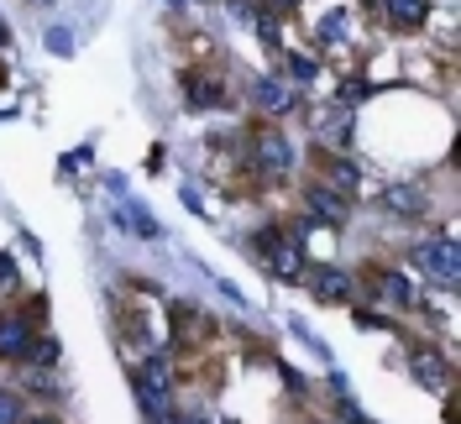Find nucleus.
<instances>
[{"mask_svg": "<svg viewBox=\"0 0 461 424\" xmlns=\"http://www.w3.org/2000/svg\"><path fill=\"white\" fill-rule=\"evenodd\" d=\"M346 137H351V115H346V111L320 115V141H325V147H341Z\"/></svg>", "mask_w": 461, "mask_h": 424, "instance_id": "nucleus-13", "label": "nucleus"}, {"mask_svg": "<svg viewBox=\"0 0 461 424\" xmlns=\"http://www.w3.org/2000/svg\"><path fill=\"white\" fill-rule=\"evenodd\" d=\"M267 267H273L278 278H299V273H304V257H299V247H288V241H273V247H267Z\"/></svg>", "mask_w": 461, "mask_h": 424, "instance_id": "nucleus-9", "label": "nucleus"}, {"mask_svg": "<svg viewBox=\"0 0 461 424\" xmlns=\"http://www.w3.org/2000/svg\"><path fill=\"white\" fill-rule=\"evenodd\" d=\"M425 16H430V0H388L393 27H425Z\"/></svg>", "mask_w": 461, "mask_h": 424, "instance_id": "nucleus-11", "label": "nucleus"}, {"mask_svg": "<svg viewBox=\"0 0 461 424\" xmlns=\"http://www.w3.org/2000/svg\"><path fill=\"white\" fill-rule=\"evenodd\" d=\"M252 100H258V111H267V115H288L294 105H299V95H294L284 79H258Z\"/></svg>", "mask_w": 461, "mask_h": 424, "instance_id": "nucleus-3", "label": "nucleus"}, {"mask_svg": "<svg viewBox=\"0 0 461 424\" xmlns=\"http://www.w3.org/2000/svg\"><path fill=\"white\" fill-rule=\"evenodd\" d=\"M414 267L435 283H456V247L451 241H430V247L414 252Z\"/></svg>", "mask_w": 461, "mask_h": 424, "instance_id": "nucleus-1", "label": "nucleus"}, {"mask_svg": "<svg viewBox=\"0 0 461 424\" xmlns=\"http://www.w3.org/2000/svg\"><path fill=\"white\" fill-rule=\"evenodd\" d=\"M310 288H315L320 304H341L346 293H351V283H346L341 267H315V273H310Z\"/></svg>", "mask_w": 461, "mask_h": 424, "instance_id": "nucleus-5", "label": "nucleus"}, {"mask_svg": "<svg viewBox=\"0 0 461 424\" xmlns=\"http://www.w3.org/2000/svg\"><path fill=\"white\" fill-rule=\"evenodd\" d=\"M27 356H32V362H53V356H58V340L53 336H37V346H27Z\"/></svg>", "mask_w": 461, "mask_h": 424, "instance_id": "nucleus-15", "label": "nucleus"}, {"mask_svg": "<svg viewBox=\"0 0 461 424\" xmlns=\"http://www.w3.org/2000/svg\"><path fill=\"white\" fill-rule=\"evenodd\" d=\"M320 37H325V42H336V37H346V16H341V11L320 22Z\"/></svg>", "mask_w": 461, "mask_h": 424, "instance_id": "nucleus-18", "label": "nucleus"}, {"mask_svg": "<svg viewBox=\"0 0 461 424\" xmlns=\"http://www.w3.org/2000/svg\"><path fill=\"white\" fill-rule=\"evenodd\" d=\"M37 5H48V0H37Z\"/></svg>", "mask_w": 461, "mask_h": 424, "instance_id": "nucleus-25", "label": "nucleus"}, {"mask_svg": "<svg viewBox=\"0 0 461 424\" xmlns=\"http://www.w3.org/2000/svg\"><path fill=\"white\" fill-rule=\"evenodd\" d=\"M267 5H273V11H288V5H299V0H267Z\"/></svg>", "mask_w": 461, "mask_h": 424, "instance_id": "nucleus-22", "label": "nucleus"}, {"mask_svg": "<svg viewBox=\"0 0 461 424\" xmlns=\"http://www.w3.org/2000/svg\"><path fill=\"white\" fill-rule=\"evenodd\" d=\"M409 367H414V377H420L425 388H446V383H451V367H446V356H440V351H430V346H420V351L409 356Z\"/></svg>", "mask_w": 461, "mask_h": 424, "instance_id": "nucleus-4", "label": "nucleus"}, {"mask_svg": "<svg viewBox=\"0 0 461 424\" xmlns=\"http://www.w3.org/2000/svg\"><path fill=\"white\" fill-rule=\"evenodd\" d=\"M383 204H388V210H399V215H425V194H414V189H403V184L383 189Z\"/></svg>", "mask_w": 461, "mask_h": 424, "instance_id": "nucleus-12", "label": "nucleus"}, {"mask_svg": "<svg viewBox=\"0 0 461 424\" xmlns=\"http://www.w3.org/2000/svg\"><path fill=\"white\" fill-rule=\"evenodd\" d=\"M258 163L267 173H284L288 168V141L278 137V131H262V137H258Z\"/></svg>", "mask_w": 461, "mask_h": 424, "instance_id": "nucleus-8", "label": "nucleus"}, {"mask_svg": "<svg viewBox=\"0 0 461 424\" xmlns=\"http://www.w3.org/2000/svg\"><path fill=\"white\" fill-rule=\"evenodd\" d=\"M137 393H142V403L152 414H163L168 409V367L163 362H147L142 377H137Z\"/></svg>", "mask_w": 461, "mask_h": 424, "instance_id": "nucleus-2", "label": "nucleus"}, {"mask_svg": "<svg viewBox=\"0 0 461 424\" xmlns=\"http://www.w3.org/2000/svg\"><path fill=\"white\" fill-rule=\"evenodd\" d=\"M184 424H204V419H184Z\"/></svg>", "mask_w": 461, "mask_h": 424, "instance_id": "nucleus-24", "label": "nucleus"}, {"mask_svg": "<svg viewBox=\"0 0 461 424\" xmlns=\"http://www.w3.org/2000/svg\"><path fill=\"white\" fill-rule=\"evenodd\" d=\"M330 184L336 189H357V168L351 163H330Z\"/></svg>", "mask_w": 461, "mask_h": 424, "instance_id": "nucleus-16", "label": "nucleus"}, {"mask_svg": "<svg viewBox=\"0 0 461 424\" xmlns=\"http://www.w3.org/2000/svg\"><path fill=\"white\" fill-rule=\"evenodd\" d=\"M189 105H221V85H210V79H200V74H189Z\"/></svg>", "mask_w": 461, "mask_h": 424, "instance_id": "nucleus-14", "label": "nucleus"}, {"mask_svg": "<svg viewBox=\"0 0 461 424\" xmlns=\"http://www.w3.org/2000/svg\"><path fill=\"white\" fill-rule=\"evenodd\" d=\"M304 204H310V215L325 221V226H346V199L341 194H330V189H310Z\"/></svg>", "mask_w": 461, "mask_h": 424, "instance_id": "nucleus-7", "label": "nucleus"}, {"mask_svg": "<svg viewBox=\"0 0 461 424\" xmlns=\"http://www.w3.org/2000/svg\"><path fill=\"white\" fill-rule=\"evenodd\" d=\"M0 424H22V403L11 393H0Z\"/></svg>", "mask_w": 461, "mask_h": 424, "instance_id": "nucleus-19", "label": "nucleus"}, {"mask_svg": "<svg viewBox=\"0 0 461 424\" xmlns=\"http://www.w3.org/2000/svg\"><path fill=\"white\" fill-rule=\"evenodd\" d=\"M0 48H11V27L5 22H0Z\"/></svg>", "mask_w": 461, "mask_h": 424, "instance_id": "nucleus-21", "label": "nucleus"}, {"mask_svg": "<svg viewBox=\"0 0 461 424\" xmlns=\"http://www.w3.org/2000/svg\"><path fill=\"white\" fill-rule=\"evenodd\" d=\"M252 27H258L262 37H267V42H278V22H273L267 11H252Z\"/></svg>", "mask_w": 461, "mask_h": 424, "instance_id": "nucleus-20", "label": "nucleus"}, {"mask_svg": "<svg viewBox=\"0 0 461 424\" xmlns=\"http://www.w3.org/2000/svg\"><path fill=\"white\" fill-rule=\"evenodd\" d=\"M32 330L27 320H0V356H27Z\"/></svg>", "mask_w": 461, "mask_h": 424, "instance_id": "nucleus-10", "label": "nucleus"}, {"mask_svg": "<svg viewBox=\"0 0 461 424\" xmlns=\"http://www.w3.org/2000/svg\"><path fill=\"white\" fill-rule=\"evenodd\" d=\"M27 424H58V419H48V414H42V419H27Z\"/></svg>", "mask_w": 461, "mask_h": 424, "instance_id": "nucleus-23", "label": "nucleus"}, {"mask_svg": "<svg viewBox=\"0 0 461 424\" xmlns=\"http://www.w3.org/2000/svg\"><path fill=\"white\" fill-rule=\"evenodd\" d=\"M288 74H294V79H304V85H310V79H315V58H288Z\"/></svg>", "mask_w": 461, "mask_h": 424, "instance_id": "nucleus-17", "label": "nucleus"}, {"mask_svg": "<svg viewBox=\"0 0 461 424\" xmlns=\"http://www.w3.org/2000/svg\"><path fill=\"white\" fill-rule=\"evenodd\" d=\"M373 288H377V299H383V304H399V310L420 304V299H414V283L403 278V273H377Z\"/></svg>", "mask_w": 461, "mask_h": 424, "instance_id": "nucleus-6", "label": "nucleus"}]
</instances>
